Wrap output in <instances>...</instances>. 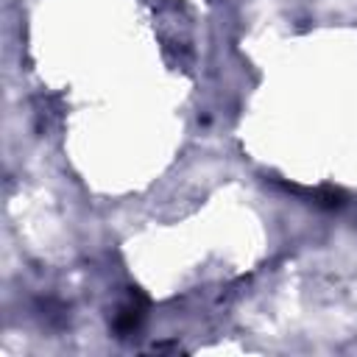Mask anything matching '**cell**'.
I'll list each match as a JSON object with an SVG mask.
<instances>
[{
	"instance_id": "1",
	"label": "cell",
	"mask_w": 357,
	"mask_h": 357,
	"mask_svg": "<svg viewBox=\"0 0 357 357\" xmlns=\"http://www.w3.org/2000/svg\"><path fill=\"white\" fill-rule=\"evenodd\" d=\"M142 318H145V301L137 293H131L114 312V332H120V337H126L128 332H134L142 324Z\"/></svg>"
}]
</instances>
